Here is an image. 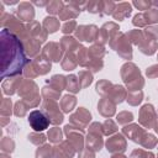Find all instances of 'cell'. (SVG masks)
Listing matches in <instances>:
<instances>
[{"instance_id":"cell-2","label":"cell","mask_w":158,"mask_h":158,"mask_svg":"<svg viewBox=\"0 0 158 158\" xmlns=\"http://www.w3.org/2000/svg\"><path fill=\"white\" fill-rule=\"evenodd\" d=\"M28 122H30V125L32 126V128L36 130V131L46 130V128L48 127V123H49L48 118L43 115V112H41V111H38V110H35V111H32V112L30 114V116H28Z\"/></svg>"},{"instance_id":"cell-1","label":"cell","mask_w":158,"mask_h":158,"mask_svg":"<svg viewBox=\"0 0 158 158\" xmlns=\"http://www.w3.org/2000/svg\"><path fill=\"white\" fill-rule=\"evenodd\" d=\"M0 48H1V77L5 78L7 75L19 74L25 67L27 58L23 52L22 43L14 33L7 30L1 31L0 38Z\"/></svg>"}]
</instances>
